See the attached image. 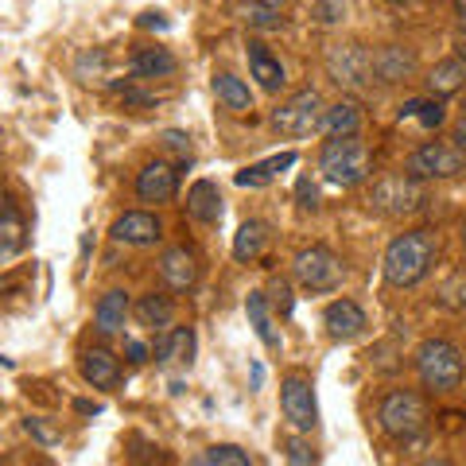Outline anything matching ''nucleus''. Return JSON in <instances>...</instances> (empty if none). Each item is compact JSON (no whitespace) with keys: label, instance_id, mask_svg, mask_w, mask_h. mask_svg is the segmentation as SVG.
Listing matches in <instances>:
<instances>
[{"label":"nucleus","instance_id":"nucleus-1","mask_svg":"<svg viewBox=\"0 0 466 466\" xmlns=\"http://www.w3.org/2000/svg\"><path fill=\"white\" fill-rule=\"evenodd\" d=\"M435 265V238L428 229H412L389 241L385 249V280L392 288H412L420 284Z\"/></svg>","mask_w":466,"mask_h":466},{"label":"nucleus","instance_id":"nucleus-2","mask_svg":"<svg viewBox=\"0 0 466 466\" xmlns=\"http://www.w3.org/2000/svg\"><path fill=\"white\" fill-rule=\"evenodd\" d=\"M319 171L334 187H358L370 179V148L358 137H330L319 152Z\"/></svg>","mask_w":466,"mask_h":466},{"label":"nucleus","instance_id":"nucleus-3","mask_svg":"<svg viewBox=\"0 0 466 466\" xmlns=\"http://www.w3.org/2000/svg\"><path fill=\"white\" fill-rule=\"evenodd\" d=\"M416 373H420V381H424V389H431V392H455L462 385V373H466L459 346L447 342V339L420 342V350H416Z\"/></svg>","mask_w":466,"mask_h":466},{"label":"nucleus","instance_id":"nucleus-4","mask_svg":"<svg viewBox=\"0 0 466 466\" xmlns=\"http://www.w3.org/2000/svg\"><path fill=\"white\" fill-rule=\"evenodd\" d=\"M377 420H381L385 435H392V440H416V435H424L428 424H431V408H428V400L420 397V392L397 389V392H389V397L381 400Z\"/></svg>","mask_w":466,"mask_h":466},{"label":"nucleus","instance_id":"nucleus-5","mask_svg":"<svg viewBox=\"0 0 466 466\" xmlns=\"http://www.w3.org/2000/svg\"><path fill=\"white\" fill-rule=\"evenodd\" d=\"M370 207L377 214H389V218L416 214L420 207H424V187H420L416 175H385V179L373 183Z\"/></svg>","mask_w":466,"mask_h":466},{"label":"nucleus","instance_id":"nucleus-6","mask_svg":"<svg viewBox=\"0 0 466 466\" xmlns=\"http://www.w3.org/2000/svg\"><path fill=\"white\" fill-rule=\"evenodd\" d=\"M323 125V101H319L315 90H299L291 94L284 106L272 109V128L284 137H308Z\"/></svg>","mask_w":466,"mask_h":466},{"label":"nucleus","instance_id":"nucleus-7","mask_svg":"<svg viewBox=\"0 0 466 466\" xmlns=\"http://www.w3.org/2000/svg\"><path fill=\"white\" fill-rule=\"evenodd\" d=\"M291 268H296V280L308 291H319V296H323V291H334L342 284V260L334 257L327 245H311V249H303Z\"/></svg>","mask_w":466,"mask_h":466},{"label":"nucleus","instance_id":"nucleus-8","mask_svg":"<svg viewBox=\"0 0 466 466\" xmlns=\"http://www.w3.org/2000/svg\"><path fill=\"white\" fill-rule=\"evenodd\" d=\"M462 167H466L462 148H451L443 140H428L408 156V175H416V179H451Z\"/></svg>","mask_w":466,"mask_h":466},{"label":"nucleus","instance_id":"nucleus-9","mask_svg":"<svg viewBox=\"0 0 466 466\" xmlns=\"http://www.w3.org/2000/svg\"><path fill=\"white\" fill-rule=\"evenodd\" d=\"M327 70L339 86H350V90H361L373 78V55L361 47V43H339L327 55Z\"/></svg>","mask_w":466,"mask_h":466},{"label":"nucleus","instance_id":"nucleus-10","mask_svg":"<svg viewBox=\"0 0 466 466\" xmlns=\"http://www.w3.org/2000/svg\"><path fill=\"white\" fill-rule=\"evenodd\" d=\"M280 408L284 416L291 420L296 431H315L319 424V404H315V389L303 373H291L280 381Z\"/></svg>","mask_w":466,"mask_h":466},{"label":"nucleus","instance_id":"nucleus-11","mask_svg":"<svg viewBox=\"0 0 466 466\" xmlns=\"http://www.w3.org/2000/svg\"><path fill=\"white\" fill-rule=\"evenodd\" d=\"M159 238H164V226H159L156 214L128 210L113 222V241H121V245H156Z\"/></svg>","mask_w":466,"mask_h":466},{"label":"nucleus","instance_id":"nucleus-12","mask_svg":"<svg viewBox=\"0 0 466 466\" xmlns=\"http://www.w3.org/2000/svg\"><path fill=\"white\" fill-rule=\"evenodd\" d=\"M323 323H327V334L334 342H350L366 330V311H361L354 299H334L323 311Z\"/></svg>","mask_w":466,"mask_h":466},{"label":"nucleus","instance_id":"nucleus-13","mask_svg":"<svg viewBox=\"0 0 466 466\" xmlns=\"http://www.w3.org/2000/svg\"><path fill=\"white\" fill-rule=\"evenodd\" d=\"M137 195L140 202H171L175 198V167H167L164 159H152L148 167L137 175Z\"/></svg>","mask_w":466,"mask_h":466},{"label":"nucleus","instance_id":"nucleus-14","mask_svg":"<svg viewBox=\"0 0 466 466\" xmlns=\"http://www.w3.org/2000/svg\"><path fill=\"white\" fill-rule=\"evenodd\" d=\"M159 276H164V284L171 291H187L198 280V265L187 249H167L164 257H159Z\"/></svg>","mask_w":466,"mask_h":466},{"label":"nucleus","instance_id":"nucleus-15","mask_svg":"<svg viewBox=\"0 0 466 466\" xmlns=\"http://www.w3.org/2000/svg\"><path fill=\"white\" fill-rule=\"evenodd\" d=\"M249 70H253V78L260 82V90H268V94H276V90H284V66H280V58H276L265 43L260 39H253L249 43Z\"/></svg>","mask_w":466,"mask_h":466},{"label":"nucleus","instance_id":"nucleus-16","mask_svg":"<svg viewBox=\"0 0 466 466\" xmlns=\"http://www.w3.org/2000/svg\"><path fill=\"white\" fill-rule=\"evenodd\" d=\"M82 377L94 389H116L121 385V361L109 350H86L82 354Z\"/></svg>","mask_w":466,"mask_h":466},{"label":"nucleus","instance_id":"nucleus-17","mask_svg":"<svg viewBox=\"0 0 466 466\" xmlns=\"http://www.w3.org/2000/svg\"><path fill=\"white\" fill-rule=\"evenodd\" d=\"M412 70H416V55L397 47V43H389V47L373 55V75L381 82H404Z\"/></svg>","mask_w":466,"mask_h":466},{"label":"nucleus","instance_id":"nucleus-18","mask_svg":"<svg viewBox=\"0 0 466 466\" xmlns=\"http://www.w3.org/2000/svg\"><path fill=\"white\" fill-rule=\"evenodd\" d=\"M125 319H128V291H121V288L106 291V296L97 299V308H94V327L101 334H116L125 327Z\"/></svg>","mask_w":466,"mask_h":466},{"label":"nucleus","instance_id":"nucleus-19","mask_svg":"<svg viewBox=\"0 0 466 466\" xmlns=\"http://www.w3.org/2000/svg\"><path fill=\"white\" fill-rule=\"evenodd\" d=\"M466 86V58H443V63H435V70L428 75V94L431 97H451L459 94Z\"/></svg>","mask_w":466,"mask_h":466},{"label":"nucleus","instance_id":"nucleus-20","mask_svg":"<svg viewBox=\"0 0 466 466\" xmlns=\"http://www.w3.org/2000/svg\"><path fill=\"white\" fill-rule=\"evenodd\" d=\"M27 241V222L16 202H5V218H0V260H12Z\"/></svg>","mask_w":466,"mask_h":466},{"label":"nucleus","instance_id":"nucleus-21","mask_svg":"<svg viewBox=\"0 0 466 466\" xmlns=\"http://www.w3.org/2000/svg\"><path fill=\"white\" fill-rule=\"evenodd\" d=\"M187 214L198 218V222H218L222 218V191L210 179H198L191 191H187Z\"/></svg>","mask_w":466,"mask_h":466},{"label":"nucleus","instance_id":"nucleus-22","mask_svg":"<svg viewBox=\"0 0 466 466\" xmlns=\"http://www.w3.org/2000/svg\"><path fill=\"white\" fill-rule=\"evenodd\" d=\"M323 128L327 137H358L361 128V109L354 106V101H334V106L323 113Z\"/></svg>","mask_w":466,"mask_h":466},{"label":"nucleus","instance_id":"nucleus-23","mask_svg":"<svg viewBox=\"0 0 466 466\" xmlns=\"http://www.w3.org/2000/svg\"><path fill=\"white\" fill-rule=\"evenodd\" d=\"M245 315H249V327L257 330L260 342H265L268 350H280V334H276V327H272L265 291H249V299H245Z\"/></svg>","mask_w":466,"mask_h":466},{"label":"nucleus","instance_id":"nucleus-24","mask_svg":"<svg viewBox=\"0 0 466 466\" xmlns=\"http://www.w3.org/2000/svg\"><path fill=\"white\" fill-rule=\"evenodd\" d=\"M195 358V330L175 327L156 342V361H191Z\"/></svg>","mask_w":466,"mask_h":466},{"label":"nucleus","instance_id":"nucleus-25","mask_svg":"<svg viewBox=\"0 0 466 466\" xmlns=\"http://www.w3.org/2000/svg\"><path fill=\"white\" fill-rule=\"evenodd\" d=\"M128 66H133L137 78H167L175 70V55L164 51V47H140Z\"/></svg>","mask_w":466,"mask_h":466},{"label":"nucleus","instance_id":"nucleus-26","mask_svg":"<svg viewBox=\"0 0 466 466\" xmlns=\"http://www.w3.org/2000/svg\"><path fill=\"white\" fill-rule=\"evenodd\" d=\"M214 94H218V101H222L229 113H249L253 109L249 86H245L241 78H233V75H218L214 78Z\"/></svg>","mask_w":466,"mask_h":466},{"label":"nucleus","instance_id":"nucleus-27","mask_svg":"<svg viewBox=\"0 0 466 466\" xmlns=\"http://www.w3.org/2000/svg\"><path fill=\"white\" fill-rule=\"evenodd\" d=\"M137 319L144 327H159V330H164V327H171V319H175V303L167 296H156V291H152V296H144L137 303Z\"/></svg>","mask_w":466,"mask_h":466},{"label":"nucleus","instance_id":"nucleus-28","mask_svg":"<svg viewBox=\"0 0 466 466\" xmlns=\"http://www.w3.org/2000/svg\"><path fill=\"white\" fill-rule=\"evenodd\" d=\"M260 249H265V226H260V222H245L238 229V238H233V257H238V260H253V257H260Z\"/></svg>","mask_w":466,"mask_h":466},{"label":"nucleus","instance_id":"nucleus-29","mask_svg":"<svg viewBox=\"0 0 466 466\" xmlns=\"http://www.w3.org/2000/svg\"><path fill=\"white\" fill-rule=\"evenodd\" d=\"M198 462H207V466H249V451H241V447H233V443H218L210 451H202Z\"/></svg>","mask_w":466,"mask_h":466},{"label":"nucleus","instance_id":"nucleus-30","mask_svg":"<svg viewBox=\"0 0 466 466\" xmlns=\"http://www.w3.org/2000/svg\"><path fill=\"white\" fill-rule=\"evenodd\" d=\"M400 116H416V121H424L428 128H440L443 125V106H440V97H431V101H408V106L400 109Z\"/></svg>","mask_w":466,"mask_h":466},{"label":"nucleus","instance_id":"nucleus-31","mask_svg":"<svg viewBox=\"0 0 466 466\" xmlns=\"http://www.w3.org/2000/svg\"><path fill=\"white\" fill-rule=\"evenodd\" d=\"M238 12H241V20H245V24H253V27H280V24H284L280 16H276V8L257 5V0H253V5H241Z\"/></svg>","mask_w":466,"mask_h":466},{"label":"nucleus","instance_id":"nucleus-32","mask_svg":"<svg viewBox=\"0 0 466 466\" xmlns=\"http://www.w3.org/2000/svg\"><path fill=\"white\" fill-rule=\"evenodd\" d=\"M346 16V0H319L315 5V20L319 24H339Z\"/></svg>","mask_w":466,"mask_h":466},{"label":"nucleus","instance_id":"nucleus-33","mask_svg":"<svg viewBox=\"0 0 466 466\" xmlns=\"http://www.w3.org/2000/svg\"><path fill=\"white\" fill-rule=\"evenodd\" d=\"M268 179H272L268 164H257V167H245V171L238 175V187H265Z\"/></svg>","mask_w":466,"mask_h":466},{"label":"nucleus","instance_id":"nucleus-34","mask_svg":"<svg viewBox=\"0 0 466 466\" xmlns=\"http://www.w3.org/2000/svg\"><path fill=\"white\" fill-rule=\"evenodd\" d=\"M24 428H27V435H35V440H39L43 447H51V443H58V431H55L51 424H43V420H39V416H35V420H27V424H24Z\"/></svg>","mask_w":466,"mask_h":466},{"label":"nucleus","instance_id":"nucleus-35","mask_svg":"<svg viewBox=\"0 0 466 466\" xmlns=\"http://www.w3.org/2000/svg\"><path fill=\"white\" fill-rule=\"evenodd\" d=\"M272 303H276V311H280V315H291V288L284 280L272 284Z\"/></svg>","mask_w":466,"mask_h":466},{"label":"nucleus","instance_id":"nucleus-36","mask_svg":"<svg viewBox=\"0 0 466 466\" xmlns=\"http://www.w3.org/2000/svg\"><path fill=\"white\" fill-rule=\"evenodd\" d=\"M299 207H308V210L319 207V191H315L311 179H299Z\"/></svg>","mask_w":466,"mask_h":466},{"label":"nucleus","instance_id":"nucleus-37","mask_svg":"<svg viewBox=\"0 0 466 466\" xmlns=\"http://www.w3.org/2000/svg\"><path fill=\"white\" fill-rule=\"evenodd\" d=\"M288 459H291V462H315V455H311V451L303 447L299 440H291V443H288Z\"/></svg>","mask_w":466,"mask_h":466},{"label":"nucleus","instance_id":"nucleus-38","mask_svg":"<svg viewBox=\"0 0 466 466\" xmlns=\"http://www.w3.org/2000/svg\"><path fill=\"white\" fill-rule=\"evenodd\" d=\"M125 354H128V361H148V346L137 342V339H128L125 342Z\"/></svg>","mask_w":466,"mask_h":466},{"label":"nucleus","instance_id":"nucleus-39","mask_svg":"<svg viewBox=\"0 0 466 466\" xmlns=\"http://www.w3.org/2000/svg\"><path fill=\"white\" fill-rule=\"evenodd\" d=\"M164 144H167V148H175V152H187V137H183V133H175V128L164 137Z\"/></svg>","mask_w":466,"mask_h":466},{"label":"nucleus","instance_id":"nucleus-40","mask_svg":"<svg viewBox=\"0 0 466 466\" xmlns=\"http://www.w3.org/2000/svg\"><path fill=\"white\" fill-rule=\"evenodd\" d=\"M455 140H459V148L466 152V116H462V121L455 125Z\"/></svg>","mask_w":466,"mask_h":466},{"label":"nucleus","instance_id":"nucleus-41","mask_svg":"<svg viewBox=\"0 0 466 466\" xmlns=\"http://www.w3.org/2000/svg\"><path fill=\"white\" fill-rule=\"evenodd\" d=\"M140 24H144V27H167V24H164V20H156V12H148V16H144V20H140Z\"/></svg>","mask_w":466,"mask_h":466},{"label":"nucleus","instance_id":"nucleus-42","mask_svg":"<svg viewBox=\"0 0 466 466\" xmlns=\"http://www.w3.org/2000/svg\"><path fill=\"white\" fill-rule=\"evenodd\" d=\"M257 5H268V8H284L288 0H257Z\"/></svg>","mask_w":466,"mask_h":466},{"label":"nucleus","instance_id":"nucleus-43","mask_svg":"<svg viewBox=\"0 0 466 466\" xmlns=\"http://www.w3.org/2000/svg\"><path fill=\"white\" fill-rule=\"evenodd\" d=\"M455 12H459L462 20H466V0H455Z\"/></svg>","mask_w":466,"mask_h":466},{"label":"nucleus","instance_id":"nucleus-44","mask_svg":"<svg viewBox=\"0 0 466 466\" xmlns=\"http://www.w3.org/2000/svg\"><path fill=\"white\" fill-rule=\"evenodd\" d=\"M459 55H462V58H466V32H462V35H459Z\"/></svg>","mask_w":466,"mask_h":466},{"label":"nucleus","instance_id":"nucleus-45","mask_svg":"<svg viewBox=\"0 0 466 466\" xmlns=\"http://www.w3.org/2000/svg\"><path fill=\"white\" fill-rule=\"evenodd\" d=\"M462 249H466V222H462Z\"/></svg>","mask_w":466,"mask_h":466},{"label":"nucleus","instance_id":"nucleus-46","mask_svg":"<svg viewBox=\"0 0 466 466\" xmlns=\"http://www.w3.org/2000/svg\"><path fill=\"white\" fill-rule=\"evenodd\" d=\"M389 5H408V0H389Z\"/></svg>","mask_w":466,"mask_h":466},{"label":"nucleus","instance_id":"nucleus-47","mask_svg":"<svg viewBox=\"0 0 466 466\" xmlns=\"http://www.w3.org/2000/svg\"><path fill=\"white\" fill-rule=\"evenodd\" d=\"M462 116H466V97H462Z\"/></svg>","mask_w":466,"mask_h":466}]
</instances>
